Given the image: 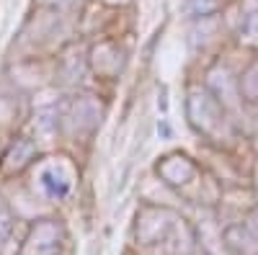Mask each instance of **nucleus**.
Segmentation results:
<instances>
[{
  "label": "nucleus",
  "mask_w": 258,
  "mask_h": 255,
  "mask_svg": "<svg viewBox=\"0 0 258 255\" xmlns=\"http://www.w3.org/2000/svg\"><path fill=\"white\" fill-rule=\"evenodd\" d=\"M188 116L191 124L207 137V139H225L230 134V124L225 116V106L212 96L209 88L194 91L188 98Z\"/></svg>",
  "instance_id": "f257e3e1"
},
{
  "label": "nucleus",
  "mask_w": 258,
  "mask_h": 255,
  "mask_svg": "<svg viewBox=\"0 0 258 255\" xmlns=\"http://www.w3.org/2000/svg\"><path fill=\"white\" fill-rule=\"evenodd\" d=\"M197 176V165H194L186 155H168L163 162V178L170 186H186Z\"/></svg>",
  "instance_id": "f03ea898"
},
{
  "label": "nucleus",
  "mask_w": 258,
  "mask_h": 255,
  "mask_svg": "<svg viewBox=\"0 0 258 255\" xmlns=\"http://www.w3.org/2000/svg\"><path fill=\"white\" fill-rule=\"evenodd\" d=\"M222 240H225V247L232 255H255L258 252V240L243 227V222L240 224H230L225 229Z\"/></svg>",
  "instance_id": "7ed1b4c3"
},
{
  "label": "nucleus",
  "mask_w": 258,
  "mask_h": 255,
  "mask_svg": "<svg viewBox=\"0 0 258 255\" xmlns=\"http://www.w3.org/2000/svg\"><path fill=\"white\" fill-rule=\"evenodd\" d=\"M238 96L245 103H258V59L250 62L248 70L238 80Z\"/></svg>",
  "instance_id": "20e7f679"
},
{
  "label": "nucleus",
  "mask_w": 258,
  "mask_h": 255,
  "mask_svg": "<svg viewBox=\"0 0 258 255\" xmlns=\"http://www.w3.org/2000/svg\"><path fill=\"white\" fill-rule=\"evenodd\" d=\"M186 8H188L194 16L209 18V16H214V13L222 8V0H186Z\"/></svg>",
  "instance_id": "39448f33"
},
{
  "label": "nucleus",
  "mask_w": 258,
  "mask_h": 255,
  "mask_svg": "<svg viewBox=\"0 0 258 255\" xmlns=\"http://www.w3.org/2000/svg\"><path fill=\"white\" fill-rule=\"evenodd\" d=\"M243 31H245L248 39H255L258 36V8H253V11H248L243 16Z\"/></svg>",
  "instance_id": "423d86ee"
},
{
  "label": "nucleus",
  "mask_w": 258,
  "mask_h": 255,
  "mask_svg": "<svg viewBox=\"0 0 258 255\" xmlns=\"http://www.w3.org/2000/svg\"><path fill=\"white\" fill-rule=\"evenodd\" d=\"M243 227H245V229L250 232V235H253V237L258 240V209H253V211H250V214L245 217V222H243Z\"/></svg>",
  "instance_id": "0eeeda50"
}]
</instances>
